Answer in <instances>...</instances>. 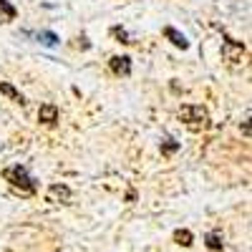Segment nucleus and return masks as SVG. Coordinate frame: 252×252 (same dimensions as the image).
<instances>
[{
    "label": "nucleus",
    "mask_w": 252,
    "mask_h": 252,
    "mask_svg": "<svg viewBox=\"0 0 252 252\" xmlns=\"http://www.w3.org/2000/svg\"><path fill=\"white\" fill-rule=\"evenodd\" d=\"M3 179L15 189V192L23 194V197H33V194L38 192V182L31 177V172L26 169V166H20V164L3 169Z\"/></svg>",
    "instance_id": "obj_1"
},
{
    "label": "nucleus",
    "mask_w": 252,
    "mask_h": 252,
    "mask_svg": "<svg viewBox=\"0 0 252 252\" xmlns=\"http://www.w3.org/2000/svg\"><path fill=\"white\" fill-rule=\"evenodd\" d=\"M179 119L184 121L187 129H192V131H204L209 126V114H207L204 106H199V103H184L179 109Z\"/></svg>",
    "instance_id": "obj_2"
},
{
    "label": "nucleus",
    "mask_w": 252,
    "mask_h": 252,
    "mask_svg": "<svg viewBox=\"0 0 252 252\" xmlns=\"http://www.w3.org/2000/svg\"><path fill=\"white\" fill-rule=\"evenodd\" d=\"M222 56H224V61H229V63H237V61H242V56H245V43H242V40H235V38L224 35V43H222Z\"/></svg>",
    "instance_id": "obj_3"
},
{
    "label": "nucleus",
    "mask_w": 252,
    "mask_h": 252,
    "mask_svg": "<svg viewBox=\"0 0 252 252\" xmlns=\"http://www.w3.org/2000/svg\"><path fill=\"white\" fill-rule=\"evenodd\" d=\"M46 197H48V202H53V204H68V202H71V187H68V184H51Z\"/></svg>",
    "instance_id": "obj_4"
},
{
    "label": "nucleus",
    "mask_w": 252,
    "mask_h": 252,
    "mask_svg": "<svg viewBox=\"0 0 252 252\" xmlns=\"http://www.w3.org/2000/svg\"><path fill=\"white\" fill-rule=\"evenodd\" d=\"M109 68L116 76H131V58L129 56H111Z\"/></svg>",
    "instance_id": "obj_5"
},
{
    "label": "nucleus",
    "mask_w": 252,
    "mask_h": 252,
    "mask_svg": "<svg viewBox=\"0 0 252 252\" xmlns=\"http://www.w3.org/2000/svg\"><path fill=\"white\" fill-rule=\"evenodd\" d=\"M38 121L46 124V126H56V121H58V106L56 103H43V106L38 109Z\"/></svg>",
    "instance_id": "obj_6"
},
{
    "label": "nucleus",
    "mask_w": 252,
    "mask_h": 252,
    "mask_svg": "<svg viewBox=\"0 0 252 252\" xmlns=\"http://www.w3.org/2000/svg\"><path fill=\"white\" fill-rule=\"evenodd\" d=\"M164 38L169 40L172 46L182 48V51H187V48H189V40H187V35H184V33H179L177 28H172V26H166V28H164Z\"/></svg>",
    "instance_id": "obj_7"
},
{
    "label": "nucleus",
    "mask_w": 252,
    "mask_h": 252,
    "mask_svg": "<svg viewBox=\"0 0 252 252\" xmlns=\"http://www.w3.org/2000/svg\"><path fill=\"white\" fill-rule=\"evenodd\" d=\"M204 247L212 250V252H222L224 250V237L220 229H209V232L204 235Z\"/></svg>",
    "instance_id": "obj_8"
},
{
    "label": "nucleus",
    "mask_w": 252,
    "mask_h": 252,
    "mask_svg": "<svg viewBox=\"0 0 252 252\" xmlns=\"http://www.w3.org/2000/svg\"><path fill=\"white\" fill-rule=\"evenodd\" d=\"M0 94L8 96V98H10V101H15V103H20V106L26 103V96L20 94V91L13 86V83H8V81H0Z\"/></svg>",
    "instance_id": "obj_9"
},
{
    "label": "nucleus",
    "mask_w": 252,
    "mask_h": 252,
    "mask_svg": "<svg viewBox=\"0 0 252 252\" xmlns=\"http://www.w3.org/2000/svg\"><path fill=\"white\" fill-rule=\"evenodd\" d=\"M174 242H177V245H182V247H192V242H194V235L189 232V229L179 227V229H174Z\"/></svg>",
    "instance_id": "obj_10"
},
{
    "label": "nucleus",
    "mask_w": 252,
    "mask_h": 252,
    "mask_svg": "<svg viewBox=\"0 0 252 252\" xmlns=\"http://www.w3.org/2000/svg\"><path fill=\"white\" fill-rule=\"evenodd\" d=\"M35 40H38V43H43V46H48V48H53V46H58L61 38L53 31H40V33H35Z\"/></svg>",
    "instance_id": "obj_11"
},
{
    "label": "nucleus",
    "mask_w": 252,
    "mask_h": 252,
    "mask_svg": "<svg viewBox=\"0 0 252 252\" xmlns=\"http://www.w3.org/2000/svg\"><path fill=\"white\" fill-rule=\"evenodd\" d=\"M0 15H5L8 20H13L18 15V10H15V5L10 3V0H0Z\"/></svg>",
    "instance_id": "obj_12"
},
{
    "label": "nucleus",
    "mask_w": 252,
    "mask_h": 252,
    "mask_svg": "<svg viewBox=\"0 0 252 252\" xmlns=\"http://www.w3.org/2000/svg\"><path fill=\"white\" fill-rule=\"evenodd\" d=\"M179 141H174V139H166V141H161V154L164 157H172L174 152H179Z\"/></svg>",
    "instance_id": "obj_13"
},
{
    "label": "nucleus",
    "mask_w": 252,
    "mask_h": 252,
    "mask_svg": "<svg viewBox=\"0 0 252 252\" xmlns=\"http://www.w3.org/2000/svg\"><path fill=\"white\" fill-rule=\"evenodd\" d=\"M111 35L119 40V43H131V35L126 33V28H121V26H114L111 28Z\"/></svg>",
    "instance_id": "obj_14"
},
{
    "label": "nucleus",
    "mask_w": 252,
    "mask_h": 252,
    "mask_svg": "<svg viewBox=\"0 0 252 252\" xmlns=\"http://www.w3.org/2000/svg\"><path fill=\"white\" fill-rule=\"evenodd\" d=\"M76 48H81V51H89V48H91L89 38H86V35H78V38H76Z\"/></svg>",
    "instance_id": "obj_15"
},
{
    "label": "nucleus",
    "mask_w": 252,
    "mask_h": 252,
    "mask_svg": "<svg viewBox=\"0 0 252 252\" xmlns=\"http://www.w3.org/2000/svg\"><path fill=\"white\" fill-rule=\"evenodd\" d=\"M247 121H250V119H247ZM247 121L242 124V131H245V136H250V124H247Z\"/></svg>",
    "instance_id": "obj_16"
}]
</instances>
